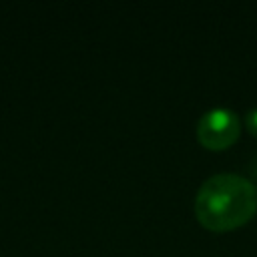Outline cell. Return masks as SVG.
<instances>
[{
    "label": "cell",
    "mask_w": 257,
    "mask_h": 257,
    "mask_svg": "<svg viewBox=\"0 0 257 257\" xmlns=\"http://www.w3.org/2000/svg\"><path fill=\"white\" fill-rule=\"evenodd\" d=\"M257 213L255 185L237 173L209 177L197 191L195 217L209 231H231Z\"/></svg>",
    "instance_id": "6da1fadb"
},
{
    "label": "cell",
    "mask_w": 257,
    "mask_h": 257,
    "mask_svg": "<svg viewBox=\"0 0 257 257\" xmlns=\"http://www.w3.org/2000/svg\"><path fill=\"white\" fill-rule=\"evenodd\" d=\"M241 133L239 116L225 106L207 110L197 122V139L205 149L223 151L229 149Z\"/></svg>",
    "instance_id": "7a4b0ae2"
},
{
    "label": "cell",
    "mask_w": 257,
    "mask_h": 257,
    "mask_svg": "<svg viewBox=\"0 0 257 257\" xmlns=\"http://www.w3.org/2000/svg\"><path fill=\"white\" fill-rule=\"evenodd\" d=\"M245 126L249 128V133L253 137H257V108L247 110V114H245Z\"/></svg>",
    "instance_id": "3957f363"
}]
</instances>
